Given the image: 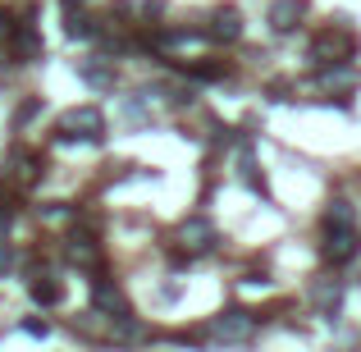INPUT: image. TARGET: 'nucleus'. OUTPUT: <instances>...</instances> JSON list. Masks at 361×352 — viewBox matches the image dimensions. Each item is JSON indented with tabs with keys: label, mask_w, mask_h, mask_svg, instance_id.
<instances>
[{
	"label": "nucleus",
	"mask_w": 361,
	"mask_h": 352,
	"mask_svg": "<svg viewBox=\"0 0 361 352\" xmlns=\"http://www.w3.org/2000/svg\"><path fill=\"white\" fill-rule=\"evenodd\" d=\"M353 51H357V32L343 28V23H329L325 32H316V42H311V60L325 64V69L329 64H348Z\"/></svg>",
	"instance_id": "obj_1"
},
{
	"label": "nucleus",
	"mask_w": 361,
	"mask_h": 352,
	"mask_svg": "<svg viewBox=\"0 0 361 352\" xmlns=\"http://www.w3.org/2000/svg\"><path fill=\"white\" fill-rule=\"evenodd\" d=\"M60 138L64 142H101L106 138V115L97 106H73L60 115Z\"/></svg>",
	"instance_id": "obj_2"
},
{
	"label": "nucleus",
	"mask_w": 361,
	"mask_h": 352,
	"mask_svg": "<svg viewBox=\"0 0 361 352\" xmlns=\"http://www.w3.org/2000/svg\"><path fill=\"white\" fill-rule=\"evenodd\" d=\"M329 265H348L361 256V229L357 224H325V247H320Z\"/></svg>",
	"instance_id": "obj_3"
},
{
	"label": "nucleus",
	"mask_w": 361,
	"mask_h": 352,
	"mask_svg": "<svg viewBox=\"0 0 361 352\" xmlns=\"http://www.w3.org/2000/svg\"><path fill=\"white\" fill-rule=\"evenodd\" d=\"M92 307L106 311V316H115V320H128L133 316V311H128V298H123L110 279H92Z\"/></svg>",
	"instance_id": "obj_4"
},
{
	"label": "nucleus",
	"mask_w": 361,
	"mask_h": 352,
	"mask_svg": "<svg viewBox=\"0 0 361 352\" xmlns=\"http://www.w3.org/2000/svg\"><path fill=\"white\" fill-rule=\"evenodd\" d=\"M252 325H256V320L247 316V311H224V316H215L211 334H215V339H224V344H243V339L252 334Z\"/></svg>",
	"instance_id": "obj_5"
},
{
	"label": "nucleus",
	"mask_w": 361,
	"mask_h": 352,
	"mask_svg": "<svg viewBox=\"0 0 361 352\" xmlns=\"http://www.w3.org/2000/svg\"><path fill=\"white\" fill-rule=\"evenodd\" d=\"M9 37H14V60H18V64H32V60H42V37H37L32 18H23V23H18Z\"/></svg>",
	"instance_id": "obj_6"
},
{
	"label": "nucleus",
	"mask_w": 361,
	"mask_h": 352,
	"mask_svg": "<svg viewBox=\"0 0 361 352\" xmlns=\"http://www.w3.org/2000/svg\"><path fill=\"white\" fill-rule=\"evenodd\" d=\"M307 18V0H274L270 5V28L274 32H293Z\"/></svg>",
	"instance_id": "obj_7"
},
{
	"label": "nucleus",
	"mask_w": 361,
	"mask_h": 352,
	"mask_svg": "<svg viewBox=\"0 0 361 352\" xmlns=\"http://www.w3.org/2000/svg\"><path fill=\"white\" fill-rule=\"evenodd\" d=\"M178 238H183V247H188V252H211V247H215V229H211V220H202V215L183 220Z\"/></svg>",
	"instance_id": "obj_8"
},
{
	"label": "nucleus",
	"mask_w": 361,
	"mask_h": 352,
	"mask_svg": "<svg viewBox=\"0 0 361 352\" xmlns=\"http://www.w3.org/2000/svg\"><path fill=\"white\" fill-rule=\"evenodd\" d=\"M206 37H211V42H238V37H243V14H238V9H215Z\"/></svg>",
	"instance_id": "obj_9"
},
{
	"label": "nucleus",
	"mask_w": 361,
	"mask_h": 352,
	"mask_svg": "<svg viewBox=\"0 0 361 352\" xmlns=\"http://www.w3.org/2000/svg\"><path fill=\"white\" fill-rule=\"evenodd\" d=\"M78 78L87 83V87H101V92L115 87V69H110L101 55H92V60H82V64H78Z\"/></svg>",
	"instance_id": "obj_10"
},
{
	"label": "nucleus",
	"mask_w": 361,
	"mask_h": 352,
	"mask_svg": "<svg viewBox=\"0 0 361 352\" xmlns=\"http://www.w3.org/2000/svg\"><path fill=\"white\" fill-rule=\"evenodd\" d=\"M27 293H32V302H37V307H55V302L64 298V289L51 279V274H37V279L27 284Z\"/></svg>",
	"instance_id": "obj_11"
},
{
	"label": "nucleus",
	"mask_w": 361,
	"mask_h": 352,
	"mask_svg": "<svg viewBox=\"0 0 361 352\" xmlns=\"http://www.w3.org/2000/svg\"><path fill=\"white\" fill-rule=\"evenodd\" d=\"M64 252H69V261H73V265H97V256H101V252H97V243H92V233H73Z\"/></svg>",
	"instance_id": "obj_12"
},
{
	"label": "nucleus",
	"mask_w": 361,
	"mask_h": 352,
	"mask_svg": "<svg viewBox=\"0 0 361 352\" xmlns=\"http://www.w3.org/2000/svg\"><path fill=\"white\" fill-rule=\"evenodd\" d=\"M338 293H343V289H338L334 279H325V284H316V289H311V302H316L325 316H334V311H338Z\"/></svg>",
	"instance_id": "obj_13"
},
{
	"label": "nucleus",
	"mask_w": 361,
	"mask_h": 352,
	"mask_svg": "<svg viewBox=\"0 0 361 352\" xmlns=\"http://www.w3.org/2000/svg\"><path fill=\"white\" fill-rule=\"evenodd\" d=\"M64 32H69V37H92V32H97V23H92L87 14H73V9H69V18H64Z\"/></svg>",
	"instance_id": "obj_14"
},
{
	"label": "nucleus",
	"mask_w": 361,
	"mask_h": 352,
	"mask_svg": "<svg viewBox=\"0 0 361 352\" xmlns=\"http://www.w3.org/2000/svg\"><path fill=\"white\" fill-rule=\"evenodd\" d=\"M188 73H192V78H206V83H211V78H224L229 69H224V64H192Z\"/></svg>",
	"instance_id": "obj_15"
},
{
	"label": "nucleus",
	"mask_w": 361,
	"mask_h": 352,
	"mask_svg": "<svg viewBox=\"0 0 361 352\" xmlns=\"http://www.w3.org/2000/svg\"><path fill=\"white\" fill-rule=\"evenodd\" d=\"M243 178L252 183V193H265V183H261V174H256V160L252 156H243Z\"/></svg>",
	"instance_id": "obj_16"
},
{
	"label": "nucleus",
	"mask_w": 361,
	"mask_h": 352,
	"mask_svg": "<svg viewBox=\"0 0 361 352\" xmlns=\"http://www.w3.org/2000/svg\"><path fill=\"white\" fill-rule=\"evenodd\" d=\"M9 265H14V247L5 243V238H0V279H5V270Z\"/></svg>",
	"instance_id": "obj_17"
},
{
	"label": "nucleus",
	"mask_w": 361,
	"mask_h": 352,
	"mask_svg": "<svg viewBox=\"0 0 361 352\" xmlns=\"http://www.w3.org/2000/svg\"><path fill=\"white\" fill-rule=\"evenodd\" d=\"M23 329H27V334H37V339H46V320H27Z\"/></svg>",
	"instance_id": "obj_18"
},
{
	"label": "nucleus",
	"mask_w": 361,
	"mask_h": 352,
	"mask_svg": "<svg viewBox=\"0 0 361 352\" xmlns=\"http://www.w3.org/2000/svg\"><path fill=\"white\" fill-rule=\"evenodd\" d=\"M9 32H14V28H9V18L0 14V42H9Z\"/></svg>",
	"instance_id": "obj_19"
}]
</instances>
